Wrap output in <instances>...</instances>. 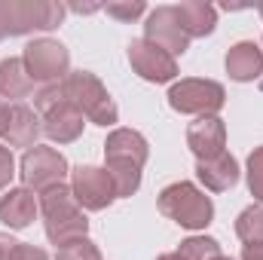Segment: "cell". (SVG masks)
Here are the masks:
<instances>
[{
	"label": "cell",
	"mask_w": 263,
	"mask_h": 260,
	"mask_svg": "<svg viewBox=\"0 0 263 260\" xmlns=\"http://www.w3.org/2000/svg\"><path fill=\"white\" fill-rule=\"evenodd\" d=\"M187 144L196 153L199 162L220 156L223 147H227V126H223V120L217 114L214 117H196L190 123V129H187Z\"/></svg>",
	"instance_id": "obj_13"
},
{
	"label": "cell",
	"mask_w": 263,
	"mask_h": 260,
	"mask_svg": "<svg viewBox=\"0 0 263 260\" xmlns=\"http://www.w3.org/2000/svg\"><path fill=\"white\" fill-rule=\"evenodd\" d=\"M214 260H233V257H223V254H220V257H214Z\"/></svg>",
	"instance_id": "obj_31"
},
{
	"label": "cell",
	"mask_w": 263,
	"mask_h": 260,
	"mask_svg": "<svg viewBox=\"0 0 263 260\" xmlns=\"http://www.w3.org/2000/svg\"><path fill=\"white\" fill-rule=\"evenodd\" d=\"M196 175H199V181H202L211 193H223V190L236 187V181H239V162H236V159L223 150L220 156L199 162V165H196Z\"/></svg>",
	"instance_id": "obj_17"
},
{
	"label": "cell",
	"mask_w": 263,
	"mask_h": 260,
	"mask_svg": "<svg viewBox=\"0 0 263 260\" xmlns=\"http://www.w3.org/2000/svg\"><path fill=\"white\" fill-rule=\"evenodd\" d=\"M242 260H263V242L245 245V251H242Z\"/></svg>",
	"instance_id": "obj_27"
},
{
	"label": "cell",
	"mask_w": 263,
	"mask_h": 260,
	"mask_svg": "<svg viewBox=\"0 0 263 260\" xmlns=\"http://www.w3.org/2000/svg\"><path fill=\"white\" fill-rule=\"evenodd\" d=\"M156 260H187L181 251H172V254H162V257H156Z\"/></svg>",
	"instance_id": "obj_30"
},
{
	"label": "cell",
	"mask_w": 263,
	"mask_h": 260,
	"mask_svg": "<svg viewBox=\"0 0 263 260\" xmlns=\"http://www.w3.org/2000/svg\"><path fill=\"white\" fill-rule=\"evenodd\" d=\"M147 37L153 46L165 49L168 55H184L190 49V37L187 31L181 28V18L175 12V6H156L150 15H147V25H144Z\"/></svg>",
	"instance_id": "obj_10"
},
{
	"label": "cell",
	"mask_w": 263,
	"mask_h": 260,
	"mask_svg": "<svg viewBox=\"0 0 263 260\" xmlns=\"http://www.w3.org/2000/svg\"><path fill=\"white\" fill-rule=\"evenodd\" d=\"M12 175H15V159H12V150L0 144V190H3V187H9Z\"/></svg>",
	"instance_id": "obj_25"
},
{
	"label": "cell",
	"mask_w": 263,
	"mask_h": 260,
	"mask_svg": "<svg viewBox=\"0 0 263 260\" xmlns=\"http://www.w3.org/2000/svg\"><path fill=\"white\" fill-rule=\"evenodd\" d=\"M62 86H65L67 101H70L89 123H95V126H114V123H117L120 110H117L114 98L107 95L104 83H101L95 73H89V70H70L65 80H62Z\"/></svg>",
	"instance_id": "obj_4"
},
{
	"label": "cell",
	"mask_w": 263,
	"mask_h": 260,
	"mask_svg": "<svg viewBox=\"0 0 263 260\" xmlns=\"http://www.w3.org/2000/svg\"><path fill=\"white\" fill-rule=\"evenodd\" d=\"M260 15H263V3H260Z\"/></svg>",
	"instance_id": "obj_32"
},
{
	"label": "cell",
	"mask_w": 263,
	"mask_h": 260,
	"mask_svg": "<svg viewBox=\"0 0 263 260\" xmlns=\"http://www.w3.org/2000/svg\"><path fill=\"white\" fill-rule=\"evenodd\" d=\"M34 92V80L28 77L22 59H3L0 62V95L3 98H28Z\"/></svg>",
	"instance_id": "obj_19"
},
{
	"label": "cell",
	"mask_w": 263,
	"mask_h": 260,
	"mask_svg": "<svg viewBox=\"0 0 263 260\" xmlns=\"http://www.w3.org/2000/svg\"><path fill=\"white\" fill-rule=\"evenodd\" d=\"M236 236L245 242V245H254L263 242V205H251L239 214L236 220Z\"/></svg>",
	"instance_id": "obj_20"
},
{
	"label": "cell",
	"mask_w": 263,
	"mask_h": 260,
	"mask_svg": "<svg viewBox=\"0 0 263 260\" xmlns=\"http://www.w3.org/2000/svg\"><path fill=\"white\" fill-rule=\"evenodd\" d=\"M150 156V147L144 141V135H138L135 129H117L107 135V144H104V159H107V169L120 165V169H144Z\"/></svg>",
	"instance_id": "obj_12"
},
{
	"label": "cell",
	"mask_w": 263,
	"mask_h": 260,
	"mask_svg": "<svg viewBox=\"0 0 263 260\" xmlns=\"http://www.w3.org/2000/svg\"><path fill=\"white\" fill-rule=\"evenodd\" d=\"M227 101V92L214 80H181L168 89V104L178 114H196V117H214Z\"/></svg>",
	"instance_id": "obj_7"
},
{
	"label": "cell",
	"mask_w": 263,
	"mask_h": 260,
	"mask_svg": "<svg viewBox=\"0 0 263 260\" xmlns=\"http://www.w3.org/2000/svg\"><path fill=\"white\" fill-rule=\"evenodd\" d=\"M34 110L43 117V135L49 141H59V144H70L83 135V114L67 101L65 86L62 83H49L43 89H37L34 95Z\"/></svg>",
	"instance_id": "obj_2"
},
{
	"label": "cell",
	"mask_w": 263,
	"mask_h": 260,
	"mask_svg": "<svg viewBox=\"0 0 263 260\" xmlns=\"http://www.w3.org/2000/svg\"><path fill=\"white\" fill-rule=\"evenodd\" d=\"M37 211H40V202L28 187H15L6 196H0V220L9 230H25L37 217Z\"/></svg>",
	"instance_id": "obj_14"
},
{
	"label": "cell",
	"mask_w": 263,
	"mask_h": 260,
	"mask_svg": "<svg viewBox=\"0 0 263 260\" xmlns=\"http://www.w3.org/2000/svg\"><path fill=\"white\" fill-rule=\"evenodd\" d=\"M175 12H178L181 28L187 31L190 40H193V37L211 34L214 25H217V9H214L211 3H202V0H184V3L175 6Z\"/></svg>",
	"instance_id": "obj_18"
},
{
	"label": "cell",
	"mask_w": 263,
	"mask_h": 260,
	"mask_svg": "<svg viewBox=\"0 0 263 260\" xmlns=\"http://www.w3.org/2000/svg\"><path fill=\"white\" fill-rule=\"evenodd\" d=\"M22 172V181H25V187L28 190H49V187H55V184H65L67 178V159L59 153V150H52V147H31V150H25V156H22V165H18Z\"/></svg>",
	"instance_id": "obj_8"
},
{
	"label": "cell",
	"mask_w": 263,
	"mask_h": 260,
	"mask_svg": "<svg viewBox=\"0 0 263 260\" xmlns=\"http://www.w3.org/2000/svg\"><path fill=\"white\" fill-rule=\"evenodd\" d=\"M159 211L187 227V230H205L214 217V205L211 199L199 190L196 184L190 181H178V184H168L162 193H159Z\"/></svg>",
	"instance_id": "obj_5"
},
{
	"label": "cell",
	"mask_w": 263,
	"mask_h": 260,
	"mask_svg": "<svg viewBox=\"0 0 263 260\" xmlns=\"http://www.w3.org/2000/svg\"><path fill=\"white\" fill-rule=\"evenodd\" d=\"M6 126H9V107L0 101V135H6Z\"/></svg>",
	"instance_id": "obj_28"
},
{
	"label": "cell",
	"mask_w": 263,
	"mask_h": 260,
	"mask_svg": "<svg viewBox=\"0 0 263 260\" xmlns=\"http://www.w3.org/2000/svg\"><path fill=\"white\" fill-rule=\"evenodd\" d=\"M248 190L263 205V147H254L248 156Z\"/></svg>",
	"instance_id": "obj_23"
},
{
	"label": "cell",
	"mask_w": 263,
	"mask_h": 260,
	"mask_svg": "<svg viewBox=\"0 0 263 260\" xmlns=\"http://www.w3.org/2000/svg\"><path fill=\"white\" fill-rule=\"evenodd\" d=\"M6 260H49L43 248H34V245H25V242H15V248L9 251Z\"/></svg>",
	"instance_id": "obj_26"
},
{
	"label": "cell",
	"mask_w": 263,
	"mask_h": 260,
	"mask_svg": "<svg viewBox=\"0 0 263 260\" xmlns=\"http://www.w3.org/2000/svg\"><path fill=\"white\" fill-rule=\"evenodd\" d=\"M65 18V3L52 0H0V40L28 31H52Z\"/></svg>",
	"instance_id": "obj_3"
},
{
	"label": "cell",
	"mask_w": 263,
	"mask_h": 260,
	"mask_svg": "<svg viewBox=\"0 0 263 260\" xmlns=\"http://www.w3.org/2000/svg\"><path fill=\"white\" fill-rule=\"evenodd\" d=\"M70 190H73V199L80 202V208H89V211H101L117 199V187H114L110 172L98 169V165L73 169L70 172Z\"/></svg>",
	"instance_id": "obj_9"
},
{
	"label": "cell",
	"mask_w": 263,
	"mask_h": 260,
	"mask_svg": "<svg viewBox=\"0 0 263 260\" xmlns=\"http://www.w3.org/2000/svg\"><path fill=\"white\" fill-rule=\"evenodd\" d=\"M43 132V120L37 110H31L28 104H12L9 107V126H6V141L9 147H37V138Z\"/></svg>",
	"instance_id": "obj_15"
},
{
	"label": "cell",
	"mask_w": 263,
	"mask_h": 260,
	"mask_svg": "<svg viewBox=\"0 0 263 260\" xmlns=\"http://www.w3.org/2000/svg\"><path fill=\"white\" fill-rule=\"evenodd\" d=\"M70 9H73V12H95V9H101V6H92V3H89V6H83V3H70Z\"/></svg>",
	"instance_id": "obj_29"
},
{
	"label": "cell",
	"mask_w": 263,
	"mask_h": 260,
	"mask_svg": "<svg viewBox=\"0 0 263 260\" xmlns=\"http://www.w3.org/2000/svg\"><path fill=\"white\" fill-rule=\"evenodd\" d=\"M22 62L25 70L34 83H62L67 73H70V55L59 40H49V37H40V40H31L22 52Z\"/></svg>",
	"instance_id": "obj_6"
},
{
	"label": "cell",
	"mask_w": 263,
	"mask_h": 260,
	"mask_svg": "<svg viewBox=\"0 0 263 260\" xmlns=\"http://www.w3.org/2000/svg\"><path fill=\"white\" fill-rule=\"evenodd\" d=\"M129 62L138 77L147 83H172L178 77V62L165 49L153 46L150 40H132L129 43Z\"/></svg>",
	"instance_id": "obj_11"
},
{
	"label": "cell",
	"mask_w": 263,
	"mask_h": 260,
	"mask_svg": "<svg viewBox=\"0 0 263 260\" xmlns=\"http://www.w3.org/2000/svg\"><path fill=\"white\" fill-rule=\"evenodd\" d=\"M40 211H43V227L52 245H67L77 239H86L89 233V220L80 208V202L73 199V190L67 184H55L49 190L40 193Z\"/></svg>",
	"instance_id": "obj_1"
},
{
	"label": "cell",
	"mask_w": 263,
	"mask_h": 260,
	"mask_svg": "<svg viewBox=\"0 0 263 260\" xmlns=\"http://www.w3.org/2000/svg\"><path fill=\"white\" fill-rule=\"evenodd\" d=\"M55 260H101V251L98 245L86 236V239H77V242H67L59 248Z\"/></svg>",
	"instance_id": "obj_22"
},
{
	"label": "cell",
	"mask_w": 263,
	"mask_h": 260,
	"mask_svg": "<svg viewBox=\"0 0 263 260\" xmlns=\"http://www.w3.org/2000/svg\"><path fill=\"white\" fill-rule=\"evenodd\" d=\"M227 73L236 83H251L263 73V49L251 40H242L236 46H230L227 52Z\"/></svg>",
	"instance_id": "obj_16"
},
{
	"label": "cell",
	"mask_w": 263,
	"mask_h": 260,
	"mask_svg": "<svg viewBox=\"0 0 263 260\" xmlns=\"http://www.w3.org/2000/svg\"><path fill=\"white\" fill-rule=\"evenodd\" d=\"M178 251H181L187 260H214V257H220L217 239H208V236H190L187 242H181Z\"/></svg>",
	"instance_id": "obj_21"
},
{
	"label": "cell",
	"mask_w": 263,
	"mask_h": 260,
	"mask_svg": "<svg viewBox=\"0 0 263 260\" xmlns=\"http://www.w3.org/2000/svg\"><path fill=\"white\" fill-rule=\"evenodd\" d=\"M107 9V15H114V18H120V22H135L138 15H144V0H117V3H107L104 6Z\"/></svg>",
	"instance_id": "obj_24"
}]
</instances>
